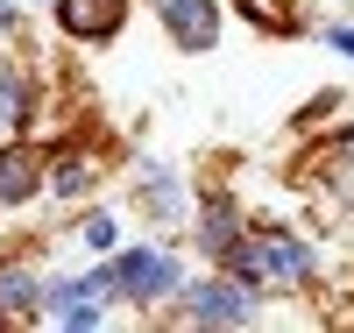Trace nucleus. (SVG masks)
I'll return each instance as SVG.
<instances>
[{"mask_svg":"<svg viewBox=\"0 0 354 333\" xmlns=\"http://www.w3.org/2000/svg\"><path fill=\"white\" fill-rule=\"evenodd\" d=\"M106 277H113V291H128V298H163V291H177V262L156 255V249H135V255L113 262Z\"/></svg>","mask_w":354,"mask_h":333,"instance_id":"nucleus-1","label":"nucleus"},{"mask_svg":"<svg viewBox=\"0 0 354 333\" xmlns=\"http://www.w3.org/2000/svg\"><path fill=\"white\" fill-rule=\"evenodd\" d=\"M156 15H163V28L185 50H205L220 36V15H213V0H156Z\"/></svg>","mask_w":354,"mask_h":333,"instance_id":"nucleus-2","label":"nucleus"},{"mask_svg":"<svg viewBox=\"0 0 354 333\" xmlns=\"http://www.w3.org/2000/svg\"><path fill=\"white\" fill-rule=\"evenodd\" d=\"M192 319H205V326H248L255 319V298L241 284H198L192 291Z\"/></svg>","mask_w":354,"mask_h":333,"instance_id":"nucleus-3","label":"nucleus"},{"mask_svg":"<svg viewBox=\"0 0 354 333\" xmlns=\"http://www.w3.org/2000/svg\"><path fill=\"white\" fill-rule=\"evenodd\" d=\"M64 28L71 36H113L121 28V0H64Z\"/></svg>","mask_w":354,"mask_h":333,"instance_id":"nucleus-4","label":"nucleus"},{"mask_svg":"<svg viewBox=\"0 0 354 333\" xmlns=\"http://www.w3.org/2000/svg\"><path fill=\"white\" fill-rule=\"evenodd\" d=\"M262 277H305V269H312V255L298 249V241H262Z\"/></svg>","mask_w":354,"mask_h":333,"instance_id":"nucleus-5","label":"nucleus"},{"mask_svg":"<svg viewBox=\"0 0 354 333\" xmlns=\"http://www.w3.org/2000/svg\"><path fill=\"white\" fill-rule=\"evenodd\" d=\"M28 192H36V163H28L21 149H8V156H0V206H15Z\"/></svg>","mask_w":354,"mask_h":333,"instance_id":"nucleus-6","label":"nucleus"},{"mask_svg":"<svg viewBox=\"0 0 354 333\" xmlns=\"http://www.w3.org/2000/svg\"><path fill=\"white\" fill-rule=\"evenodd\" d=\"M28 305H43V291L28 269H0V312H28Z\"/></svg>","mask_w":354,"mask_h":333,"instance_id":"nucleus-7","label":"nucleus"},{"mask_svg":"<svg viewBox=\"0 0 354 333\" xmlns=\"http://www.w3.org/2000/svg\"><path fill=\"white\" fill-rule=\"evenodd\" d=\"M198 241H205L213 255H227L234 241H241V234H234V206H227V199H220V206H205V234H198Z\"/></svg>","mask_w":354,"mask_h":333,"instance_id":"nucleus-8","label":"nucleus"},{"mask_svg":"<svg viewBox=\"0 0 354 333\" xmlns=\"http://www.w3.org/2000/svg\"><path fill=\"white\" fill-rule=\"evenodd\" d=\"M15 120H21V85L0 78V128H15Z\"/></svg>","mask_w":354,"mask_h":333,"instance_id":"nucleus-9","label":"nucleus"},{"mask_svg":"<svg viewBox=\"0 0 354 333\" xmlns=\"http://www.w3.org/2000/svg\"><path fill=\"white\" fill-rule=\"evenodd\" d=\"M57 192L78 199V192H85V163H57Z\"/></svg>","mask_w":354,"mask_h":333,"instance_id":"nucleus-10","label":"nucleus"},{"mask_svg":"<svg viewBox=\"0 0 354 333\" xmlns=\"http://www.w3.org/2000/svg\"><path fill=\"white\" fill-rule=\"evenodd\" d=\"M85 249H113V220H106V213L85 220Z\"/></svg>","mask_w":354,"mask_h":333,"instance_id":"nucleus-11","label":"nucleus"},{"mask_svg":"<svg viewBox=\"0 0 354 333\" xmlns=\"http://www.w3.org/2000/svg\"><path fill=\"white\" fill-rule=\"evenodd\" d=\"M333 43H340V50H347V57H354V28H333Z\"/></svg>","mask_w":354,"mask_h":333,"instance_id":"nucleus-12","label":"nucleus"},{"mask_svg":"<svg viewBox=\"0 0 354 333\" xmlns=\"http://www.w3.org/2000/svg\"><path fill=\"white\" fill-rule=\"evenodd\" d=\"M8 21H15V8H8V0H0V28H8Z\"/></svg>","mask_w":354,"mask_h":333,"instance_id":"nucleus-13","label":"nucleus"}]
</instances>
